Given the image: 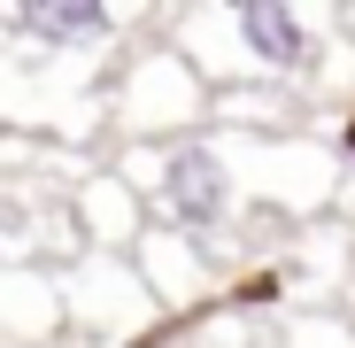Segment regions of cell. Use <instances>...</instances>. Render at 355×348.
<instances>
[{"instance_id":"obj_1","label":"cell","mask_w":355,"mask_h":348,"mask_svg":"<svg viewBox=\"0 0 355 348\" xmlns=\"http://www.w3.org/2000/svg\"><path fill=\"white\" fill-rule=\"evenodd\" d=\"M162 201H170V217L186 224V232H209V224H224V209H232V170H224L209 147H178V155L162 163Z\"/></svg>"},{"instance_id":"obj_3","label":"cell","mask_w":355,"mask_h":348,"mask_svg":"<svg viewBox=\"0 0 355 348\" xmlns=\"http://www.w3.org/2000/svg\"><path fill=\"white\" fill-rule=\"evenodd\" d=\"M8 31L46 39V47H85V39H108L116 16L101 0H31V8H8Z\"/></svg>"},{"instance_id":"obj_4","label":"cell","mask_w":355,"mask_h":348,"mask_svg":"<svg viewBox=\"0 0 355 348\" xmlns=\"http://www.w3.org/2000/svg\"><path fill=\"white\" fill-rule=\"evenodd\" d=\"M347 155H355V116H347Z\"/></svg>"},{"instance_id":"obj_2","label":"cell","mask_w":355,"mask_h":348,"mask_svg":"<svg viewBox=\"0 0 355 348\" xmlns=\"http://www.w3.org/2000/svg\"><path fill=\"white\" fill-rule=\"evenodd\" d=\"M240 47L255 54V63H270V70H309L317 63V39H309V24L286 8V0H248L240 16Z\"/></svg>"}]
</instances>
